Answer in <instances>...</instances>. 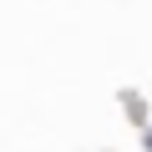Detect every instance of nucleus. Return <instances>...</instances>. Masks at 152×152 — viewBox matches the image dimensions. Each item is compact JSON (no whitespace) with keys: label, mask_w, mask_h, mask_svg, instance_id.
Wrapping results in <instances>:
<instances>
[{"label":"nucleus","mask_w":152,"mask_h":152,"mask_svg":"<svg viewBox=\"0 0 152 152\" xmlns=\"http://www.w3.org/2000/svg\"><path fill=\"white\" fill-rule=\"evenodd\" d=\"M122 107H127V112L137 117V127H142V132L152 127V122H147V102H142V96H132V91H122Z\"/></svg>","instance_id":"nucleus-1"},{"label":"nucleus","mask_w":152,"mask_h":152,"mask_svg":"<svg viewBox=\"0 0 152 152\" xmlns=\"http://www.w3.org/2000/svg\"><path fill=\"white\" fill-rule=\"evenodd\" d=\"M142 152H152V127H147V132H142Z\"/></svg>","instance_id":"nucleus-2"}]
</instances>
